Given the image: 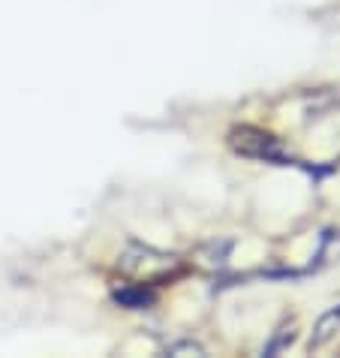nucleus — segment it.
<instances>
[{
  "label": "nucleus",
  "mask_w": 340,
  "mask_h": 358,
  "mask_svg": "<svg viewBox=\"0 0 340 358\" xmlns=\"http://www.w3.org/2000/svg\"><path fill=\"white\" fill-rule=\"evenodd\" d=\"M232 145H235L241 154H247V157H262V160H283V151H280L277 138L259 133V130H247V127H244V130L235 133Z\"/></svg>",
  "instance_id": "f03ea898"
},
{
  "label": "nucleus",
  "mask_w": 340,
  "mask_h": 358,
  "mask_svg": "<svg viewBox=\"0 0 340 358\" xmlns=\"http://www.w3.org/2000/svg\"><path fill=\"white\" fill-rule=\"evenodd\" d=\"M340 262V232H325L323 247H319V265Z\"/></svg>",
  "instance_id": "20e7f679"
},
{
  "label": "nucleus",
  "mask_w": 340,
  "mask_h": 358,
  "mask_svg": "<svg viewBox=\"0 0 340 358\" xmlns=\"http://www.w3.org/2000/svg\"><path fill=\"white\" fill-rule=\"evenodd\" d=\"M121 268L136 277V280H166V277H172L178 271V259L175 256H166V253H157L151 247H129L121 259Z\"/></svg>",
  "instance_id": "f257e3e1"
},
{
  "label": "nucleus",
  "mask_w": 340,
  "mask_h": 358,
  "mask_svg": "<svg viewBox=\"0 0 340 358\" xmlns=\"http://www.w3.org/2000/svg\"><path fill=\"white\" fill-rule=\"evenodd\" d=\"M118 301L121 304H133V307H142L151 301V295H148L145 289H139V292H118Z\"/></svg>",
  "instance_id": "0eeeda50"
},
{
  "label": "nucleus",
  "mask_w": 340,
  "mask_h": 358,
  "mask_svg": "<svg viewBox=\"0 0 340 358\" xmlns=\"http://www.w3.org/2000/svg\"><path fill=\"white\" fill-rule=\"evenodd\" d=\"M166 355H196V358H202L205 346L196 343V341H175V343L166 346Z\"/></svg>",
  "instance_id": "423d86ee"
},
{
  "label": "nucleus",
  "mask_w": 340,
  "mask_h": 358,
  "mask_svg": "<svg viewBox=\"0 0 340 358\" xmlns=\"http://www.w3.org/2000/svg\"><path fill=\"white\" fill-rule=\"evenodd\" d=\"M337 328H340V304L332 307L328 313L319 316V322H316V328H313V334H310V350H319L323 343H328V341L334 337Z\"/></svg>",
  "instance_id": "7ed1b4c3"
},
{
  "label": "nucleus",
  "mask_w": 340,
  "mask_h": 358,
  "mask_svg": "<svg viewBox=\"0 0 340 358\" xmlns=\"http://www.w3.org/2000/svg\"><path fill=\"white\" fill-rule=\"evenodd\" d=\"M292 341H295L292 325H289V328H280V331L274 334V341H271V343H268L265 350H262V355H277V352H283V350H286V346L292 343Z\"/></svg>",
  "instance_id": "39448f33"
}]
</instances>
